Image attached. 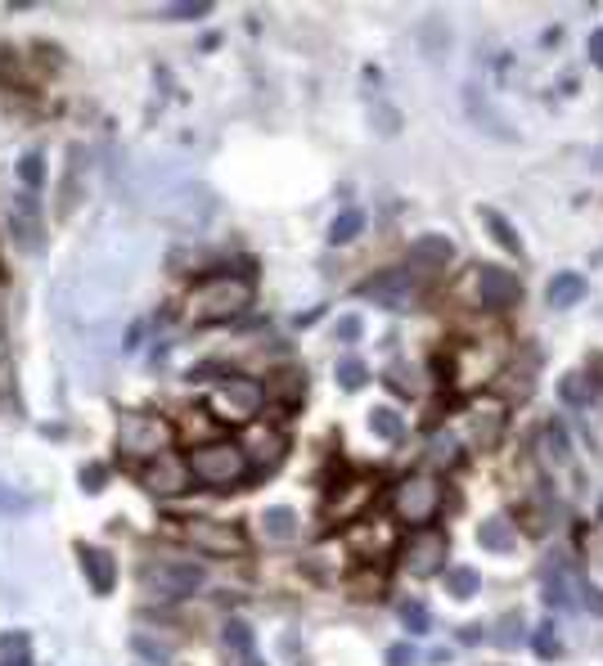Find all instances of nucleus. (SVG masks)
I'll list each match as a JSON object with an SVG mask.
<instances>
[{"mask_svg":"<svg viewBox=\"0 0 603 666\" xmlns=\"http://www.w3.org/2000/svg\"><path fill=\"white\" fill-rule=\"evenodd\" d=\"M558 392H563L567 406H590V401H594V383H590L585 374H567V379L558 383Z\"/></svg>","mask_w":603,"mask_h":666,"instance_id":"nucleus-27","label":"nucleus"},{"mask_svg":"<svg viewBox=\"0 0 603 666\" xmlns=\"http://www.w3.org/2000/svg\"><path fill=\"white\" fill-rule=\"evenodd\" d=\"M356 293L370 297L374 306H388V311H415V306H419V279H415V270H401V266L379 270V275L365 279Z\"/></svg>","mask_w":603,"mask_h":666,"instance_id":"nucleus-7","label":"nucleus"},{"mask_svg":"<svg viewBox=\"0 0 603 666\" xmlns=\"http://www.w3.org/2000/svg\"><path fill=\"white\" fill-rule=\"evenodd\" d=\"M189 473L194 482L212 486V491H234L252 478V464H248V451L239 442H203L189 451Z\"/></svg>","mask_w":603,"mask_h":666,"instance_id":"nucleus-2","label":"nucleus"},{"mask_svg":"<svg viewBox=\"0 0 603 666\" xmlns=\"http://www.w3.org/2000/svg\"><path fill=\"white\" fill-rule=\"evenodd\" d=\"M361 230H365V212L347 207V212H338V216H334V225H329V243H352Z\"/></svg>","mask_w":603,"mask_h":666,"instance_id":"nucleus-25","label":"nucleus"},{"mask_svg":"<svg viewBox=\"0 0 603 666\" xmlns=\"http://www.w3.org/2000/svg\"><path fill=\"white\" fill-rule=\"evenodd\" d=\"M482 635H486V630H482V626H464V630H459V639H464V644H477V639H482Z\"/></svg>","mask_w":603,"mask_h":666,"instance_id":"nucleus-44","label":"nucleus"},{"mask_svg":"<svg viewBox=\"0 0 603 666\" xmlns=\"http://www.w3.org/2000/svg\"><path fill=\"white\" fill-rule=\"evenodd\" d=\"M131 648H135L144 662H153V666H167V662H171V648L158 644V639H149V635H131Z\"/></svg>","mask_w":603,"mask_h":666,"instance_id":"nucleus-31","label":"nucleus"},{"mask_svg":"<svg viewBox=\"0 0 603 666\" xmlns=\"http://www.w3.org/2000/svg\"><path fill=\"white\" fill-rule=\"evenodd\" d=\"M599 509H603V504H599Z\"/></svg>","mask_w":603,"mask_h":666,"instance_id":"nucleus-45","label":"nucleus"},{"mask_svg":"<svg viewBox=\"0 0 603 666\" xmlns=\"http://www.w3.org/2000/svg\"><path fill=\"white\" fill-rule=\"evenodd\" d=\"M446 590H450L455 599H473V594L482 590V576H477L473 567H446Z\"/></svg>","mask_w":603,"mask_h":666,"instance_id":"nucleus-26","label":"nucleus"},{"mask_svg":"<svg viewBox=\"0 0 603 666\" xmlns=\"http://www.w3.org/2000/svg\"><path fill=\"white\" fill-rule=\"evenodd\" d=\"M536 653H540L545 662L563 653V644H558V635H554V626H549V621H545V626H536Z\"/></svg>","mask_w":603,"mask_h":666,"instance_id":"nucleus-35","label":"nucleus"},{"mask_svg":"<svg viewBox=\"0 0 603 666\" xmlns=\"http://www.w3.org/2000/svg\"><path fill=\"white\" fill-rule=\"evenodd\" d=\"M410 261L424 266V270H446V266L455 261V243H450L446 234H419V239L410 243Z\"/></svg>","mask_w":603,"mask_h":666,"instance_id":"nucleus-16","label":"nucleus"},{"mask_svg":"<svg viewBox=\"0 0 603 666\" xmlns=\"http://www.w3.org/2000/svg\"><path fill=\"white\" fill-rule=\"evenodd\" d=\"M185 540L198 549V554H216V558H230V554H243V531L234 522H221V518H185Z\"/></svg>","mask_w":603,"mask_h":666,"instance_id":"nucleus-9","label":"nucleus"},{"mask_svg":"<svg viewBox=\"0 0 603 666\" xmlns=\"http://www.w3.org/2000/svg\"><path fill=\"white\" fill-rule=\"evenodd\" d=\"M243 451H248V464L252 469H275L284 460V451H288V437L279 428H252V437H248Z\"/></svg>","mask_w":603,"mask_h":666,"instance_id":"nucleus-15","label":"nucleus"},{"mask_svg":"<svg viewBox=\"0 0 603 666\" xmlns=\"http://www.w3.org/2000/svg\"><path fill=\"white\" fill-rule=\"evenodd\" d=\"M338 338H343V343H356V338H361V315H343V320H338Z\"/></svg>","mask_w":603,"mask_h":666,"instance_id":"nucleus-41","label":"nucleus"},{"mask_svg":"<svg viewBox=\"0 0 603 666\" xmlns=\"http://www.w3.org/2000/svg\"><path fill=\"white\" fill-rule=\"evenodd\" d=\"M383 383H388L397 397H415V392H419V379H415V370H410V365H392Z\"/></svg>","mask_w":603,"mask_h":666,"instance_id":"nucleus-32","label":"nucleus"},{"mask_svg":"<svg viewBox=\"0 0 603 666\" xmlns=\"http://www.w3.org/2000/svg\"><path fill=\"white\" fill-rule=\"evenodd\" d=\"M370 428H374V437H383V442H401V433H406V424H401V415H397L392 406H374V410H370Z\"/></svg>","mask_w":603,"mask_h":666,"instance_id":"nucleus-24","label":"nucleus"},{"mask_svg":"<svg viewBox=\"0 0 603 666\" xmlns=\"http://www.w3.org/2000/svg\"><path fill=\"white\" fill-rule=\"evenodd\" d=\"M545 603H549V608H567V603H572L563 576H549V581H545Z\"/></svg>","mask_w":603,"mask_h":666,"instance_id":"nucleus-39","label":"nucleus"},{"mask_svg":"<svg viewBox=\"0 0 603 666\" xmlns=\"http://www.w3.org/2000/svg\"><path fill=\"white\" fill-rule=\"evenodd\" d=\"M540 446H545V455H549L554 464H563V460H567V428L549 419V424L540 428Z\"/></svg>","mask_w":603,"mask_h":666,"instance_id":"nucleus-28","label":"nucleus"},{"mask_svg":"<svg viewBox=\"0 0 603 666\" xmlns=\"http://www.w3.org/2000/svg\"><path fill=\"white\" fill-rule=\"evenodd\" d=\"M518 297H522V284H518L513 270H504V266H477V302L486 311H509V306H518Z\"/></svg>","mask_w":603,"mask_h":666,"instance_id":"nucleus-10","label":"nucleus"},{"mask_svg":"<svg viewBox=\"0 0 603 666\" xmlns=\"http://www.w3.org/2000/svg\"><path fill=\"white\" fill-rule=\"evenodd\" d=\"M365 379H370L365 361H356V356H343V361H338V383H343V392H361Z\"/></svg>","mask_w":603,"mask_h":666,"instance_id":"nucleus-30","label":"nucleus"},{"mask_svg":"<svg viewBox=\"0 0 603 666\" xmlns=\"http://www.w3.org/2000/svg\"><path fill=\"white\" fill-rule=\"evenodd\" d=\"M370 495H374V486H370V482H352V491H347L343 500H329V509H325V513H329V518H361Z\"/></svg>","mask_w":603,"mask_h":666,"instance_id":"nucleus-22","label":"nucleus"},{"mask_svg":"<svg viewBox=\"0 0 603 666\" xmlns=\"http://www.w3.org/2000/svg\"><path fill=\"white\" fill-rule=\"evenodd\" d=\"M590 59H594V68H603V32L590 37Z\"/></svg>","mask_w":603,"mask_h":666,"instance_id":"nucleus-43","label":"nucleus"},{"mask_svg":"<svg viewBox=\"0 0 603 666\" xmlns=\"http://www.w3.org/2000/svg\"><path fill=\"white\" fill-rule=\"evenodd\" d=\"M581 603H585L590 612L603 617V590H599V585H581Z\"/></svg>","mask_w":603,"mask_h":666,"instance_id":"nucleus-42","label":"nucleus"},{"mask_svg":"<svg viewBox=\"0 0 603 666\" xmlns=\"http://www.w3.org/2000/svg\"><path fill=\"white\" fill-rule=\"evenodd\" d=\"M176 442V428L162 419V415H149V410H131L122 415L118 424V451L131 455V460H162Z\"/></svg>","mask_w":603,"mask_h":666,"instance_id":"nucleus-3","label":"nucleus"},{"mask_svg":"<svg viewBox=\"0 0 603 666\" xmlns=\"http://www.w3.org/2000/svg\"><path fill=\"white\" fill-rule=\"evenodd\" d=\"M104 482H109V469H104V464H86V469H82V491L100 495V491H104Z\"/></svg>","mask_w":603,"mask_h":666,"instance_id":"nucleus-36","label":"nucleus"},{"mask_svg":"<svg viewBox=\"0 0 603 666\" xmlns=\"http://www.w3.org/2000/svg\"><path fill=\"white\" fill-rule=\"evenodd\" d=\"M581 297H585V279H581L576 270L554 275V279H549V288H545V302H549L554 311H567V306H576Z\"/></svg>","mask_w":603,"mask_h":666,"instance_id":"nucleus-19","label":"nucleus"},{"mask_svg":"<svg viewBox=\"0 0 603 666\" xmlns=\"http://www.w3.org/2000/svg\"><path fill=\"white\" fill-rule=\"evenodd\" d=\"M212 415L216 419H225V424H252V415H261V406H266V388L257 383V379H225L216 392H212Z\"/></svg>","mask_w":603,"mask_h":666,"instance_id":"nucleus-5","label":"nucleus"},{"mask_svg":"<svg viewBox=\"0 0 603 666\" xmlns=\"http://www.w3.org/2000/svg\"><path fill=\"white\" fill-rule=\"evenodd\" d=\"M477 545H482V549H495V554L513 549V545H518V536H513V522H509L504 513L486 518V522L477 527Z\"/></svg>","mask_w":603,"mask_h":666,"instance_id":"nucleus-20","label":"nucleus"},{"mask_svg":"<svg viewBox=\"0 0 603 666\" xmlns=\"http://www.w3.org/2000/svg\"><path fill=\"white\" fill-rule=\"evenodd\" d=\"M221 639H225V648H230V657H234L239 666H266V662L257 657V635H252L248 621L230 617V621L221 626Z\"/></svg>","mask_w":603,"mask_h":666,"instance_id":"nucleus-17","label":"nucleus"},{"mask_svg":"<svg viewBox=\"0 0 603 666\" xmlns=\"http://www.w3.org/2000/svg\"><path fill=\"white\" fill-rule=\"evenodd\" d=\"M19 171H23V185H28V189H37V185L46 180V167H41V153H28Z\"/></svg>","mask_w":603,"mask_h":666,"instance_id":"nucleus-38","label":"nucleus"},{"mask_svg":"<svg viewBox=\"0 0 603 666\" xmlns=\"http://www.w3.org/2000/svg\"><path fill=\"white\" fill-rule=\"evenodd\" d=\"M140 585H144L149 599L176 603V599H189L203 585V567L198 563H153V567L140 572Z\"/></svg>","mask_w":603,"mask_h":666,"instance_id":"nucleus-6","label":"nucleus"},{"mask_svg":"<svg viewBox=\"0 0 603 666\" xmlns=\"http://www.w3.org/2000/svg\"><path fill=\"white\" fill-rule=\"evenodd\" d=\"M495 370H500V352H486V356H482L477 343H464L459 356H455V379H459V383H491Z\"/></svg>","mask_w":603,"mask_h":666,"instance_id":"nucleus-14","label":"nucleus"},{"mask_svg":"<svg viewBox=\"0 0 603 666\" xmlns=\"http://www.w3.org/2000/svg\"><path fill=\"white\" fill-rule=\"evenodd\" d=\"M450 558V536L446 531H433V527H419L406 545H401V567L410 576H437Z\"/></svg>","mask_w":603,"mask_h":666,"instance_id":"nucleus-8","label":"nucleus"},{"mask_svg":"<svg viewBox=\"0 0 603 666\" xmlns=\"http://www.w3.org/2000/svg\"><path fill=\"white\" fill-rule=\"evenodd\" d=\"M207 14H212L207 0H185V5H167L162 10V19H207Z\"/></svg>","mask_w":603,"mask_h":666,"instance_id":"nucleus-34","label":"nucleus"},{"mask_svg":"<svg viewBox=\"0 0 603 666\" xmlns=\"http://www.w3.org/2000/svg\"><path fill=\"white\" fill-rule=\"evenodd\" d=\"M261 536H266V540H293V536H297V513H293L288 504L266 509V513H261Z\"/></svg>","mask_w":603,"mask_h":666,"instance_id":"nucleus-21","label":"nucleus"},{"mask_svg":"<svg viewBox=\"0 0 603 666\" xmlns=\"http://www.w3.org/2000/svg\"><path fill=\"white\" fill-rule=\"evenodd\" d=\"M248 306H252V279L225 270V275H203V279L189 288L185 315H189L194 324H230V320H239Z\"/></svg>","mask_w":603,"mask_h":666,"instance_id":"nucleus-1","label":"nucleus"},{"mask_svg":"<svg viewBox=\"0 0 603 666\" xmlns=\"http://www.w3.org/2000/svg\"><path fill=\"white\" fill-rule=\"evenodd\" d=\"M388 666H419V648L415 644H392L388 648Z\"/></svg>","mask_w":603,"mask_h":666,"instance_id":"nucleus-40","label":"nucleus"},{"mask_svg":"<svg viewBox=\"0 0 603 666\" xmlns=\"http://www.w3.org/2000/svg\"><path fill=\"white\" fill-rule=\"evenodd\" d=\"M140 486H144L149 495H185V491L194 486V473H189L185 460L162 455V460H153V464L140 473Z\"/></svg>","mask_w":603,"mask_h":666,"instance_id":"nucleus-11","label":"nucleus"},{"mask_svg":"<svg viewBox=\"0 0 603 666\" xmlns=\"http://www.w3.org/2000/svg\"><path fill=\"white\" fill-rule=\"evenodd\" d=\"M82 572L91 576V590H95V594H113V581H118V567H113V554H109V549H95V545H82Z\"/></svg>","mask_w":603,"mask_h":666,"instance_id":"nucleus-18","label":"nucleus"},{"mask_svg":"<svg viewBox=\"0 0 603 666\" xmlns=\"http://www.w3.org/2000/svg\"><path fill=\"white\" fill-rule=\"evenodd\" d=\"M10 230H14L19 248H28V252L41 248V207H37V194H32V189L14 198V207H10Z\"/></svg>","mask_w":603,"mask_h":666,"instance_id":"nucleus-13","label":"nucleus"},{"mask_svg":"<svg viewBox=\"0 0 603 666\" xmlns=\"http://www.w3.org/2000/svg\"><path fill=\"white\" fill-rule=\"evenodd\" d=\"M401 621H406V630H410V635H424V630L433 626V617H428V608H424L419 599L401 603Z\"/></svg>","mask_w":603,"mask_h":666,"instance_id":"nucleus-33","label":"nucleus"},{"mask_svg":"<svg viewBox=\"0 0 603 666\" xmlns=\"http://www.w3.org/2000/svg\"><path fill=\"white\" fill-rule=\"evenodd\" d=\"M468 437L477 451H495L504 437V406L500 401H473L468 406Z\"/></svg>","mask_w":603,"mask_h":666,"instance_id":"nucleus-12","label":"nucleus"},{"mask_svg":"<svg viewBox=\"0 0 603 666\" xmlns=\"http://www.w3.org/2000/svg\"><path fill=\"white\" fill-rule=\"evenodd\" d=\"M482 221L491 225V234H495V243H500L504 252H518V257H522V239H518V230H513V225H509L495 207H482Z\"/></svg>","mask_w":603,"mask_h":666,"instance_id":"nucleus-23","label":"nucleus"},{"mask_svg":"<svg viewBox=\"0 0 603 666\" xmlns=\"http://www.w3.org/2000/svg\"><path fill=\"white\" fill-rule=\"evenodd\" d=\"M518 639H522V617H513V612H509V617L500 621V635H495V644H500V648H513Z\"/></svg>","mask_w":603,"mask_h":666,"instance_id":"nucleus-37","label":"nucleus"},{"mask_svg":"<svg viewBox=\"0 0 603 666\" xmlns=\"http://www.w3.org/2000/svg\"><path fill=\"white\" fill-rule=\"evenodd\" d=\"M428 460H433L437 469H455V464H459V442H455L450 433H437L433 446H428Z\"/></svg>","mask_w":603,"mask_h":666,"instance_id":"nucleus-29","label":"nucleus"},{"mask_svg":"<svg viewBox=\"0 0 603 666\" xmlns=\"http://www.w3.org/2000/svg\"><path fill=\"white\" fill-rule=\"evenodd\" d=\"M392 513L410 527H428L441 513V486L428 473H410L392 486Z\"/></svg>","mask_w":603,"mask_h":666,"instance_id":"nucleus-4","label":"nucleus"}]
</instances>
